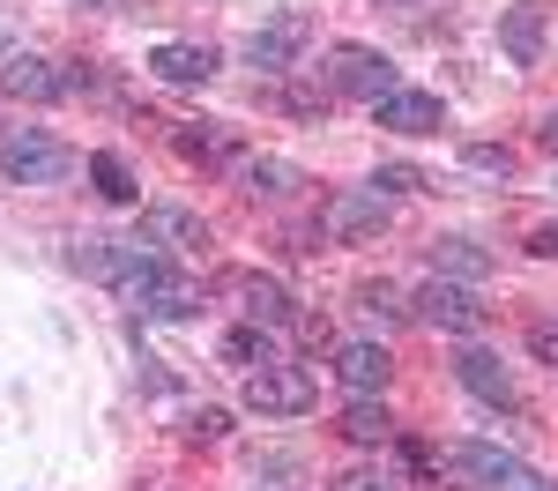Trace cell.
<instances>
[{
  "instance_id": "4316f807",
  "label": "cell",
  "mask_w": 558,
  "mask_h": 491,
  "mask_svg": "<svg viewBox=\"0 0 558 491\" xmlns=\"http://www.w3.org/2000/svg\"><path fill=\"white\" fill-rule=\"evenodd\" d=\"M336 491H395V477H380V469H350V477H336Z\"/></svg>"
},
{
  "instance_id": "8992f818",
  "label": "cell",
  "mask_w": 558,
  "mask_h": 491,
  "mask_svg": "<svg viewBox=\"0 0 558 491\" xmlns=\"http://www.w3.org/2000/svg\"><path fill=\"white\" fill-rule=\"evenodd\" d=\"M410 312H417L425 328H439V335H484V320H492L484 291H476V283H454V275H432Z\"/></svg>"
},
{
  "instance_id": "e0dca14e",
  "label": "cell",
  "mask_w": 558,
  "mask_h": 491,
  "mask_svg": "<svg viewBox=\"0 0 558 491\" xmlns=\"http://www.w3.org/2000/svg\"><path fill=\"white\" fill-rule=\"evenodd\" d=\"M499 45H507L514 67H536V60H544V8H536V0H514V8L499 15Z\"/></svg>"
},
{
  "instance_id": "ba28073f",
  "label": "cell",
  "mask_w": 558,
  "mask_h": 491,
  "mask_svg": "<svg viewBox=\"0 0 558 491\" xmlns=\"http://www.w3.org/2000/svg\"><path fill=\"white\" fill-rule=\"evenodd\" d=\"M305 45H313V15H299V8H291V15H268L254 38L239 45V52H246V67H260V75H291Z\"/></svg>"
},
{
  "instance_id": "7a4b0ae2",
  "label": "cell",
  "mask_w": 558,
  "mask_h": 491,
  "mask_svg": "<svg viewBox=\"0 0 558 491\" xmlns=\"http://www.w3.org/2000/svg\"><path fill=\"white\" fill-rule=\"evenodd\" d=\"M447 469H454L470 491H551V477H536L521 454H507V446H484V440H462L454 454H447Z\"/></svg>"
},
{
  "instance_id": "7402d4cb",
  "label": "cell",
  "mask_w": 558,
  "mask_h": 491,
  "mask_svg": "<svg viewBox=\"0 0 558 491\" xmlns=\"http://www.w3.org/2000/svg\"><path fill=\"white\" fill-rule=\"evenodd\" d=\"M223 357H231V365H246V372L276 365V357H268V328H254V320H246V328H231V335H223Z\"/></svg>"
},
{
  "instance_id": "44dd1931",
  "label": "cell",
  "mask_w": 558,
  "mask_h": 491,
  "mask_svg": "<svg viewBox=\"0 0 558 491\" xmlns=\"http://www.w3.org/2000/svg\"><path fill=\"white\" fill-rule=\"evenodd\" d=\"M89 186H97L105 201H142V186H134V164L120 157V149H97V157H89Z\"/></svg>"
},
{
  "instance_id": "d6986e66",
  "label": "cell",
  "mask_w": 558,
  "mask_h": 491,
  "mask_svg": "<svg viewBox=\"0 0 558 491\" xmlns=\"http://www.w3.org/2000/svg\"><path fill=\"white\" fill-rule=\"evenodd\" d=\"M425 261H432V275H454V283H484L492 275V254L476 238H432Z\"/></svg>"
},
{
  "instance_id": "6da1fadb",
  "label": "cell",
  "mask_w": 558,
  "mask_h": 491,
  "mask_svg": "<svg viewBox=\"0 0 558 491\" xmlns=\"http://www.w3.org/2000/svg\"><path fill=\"white\" fill-rule=\"evenodd\" d=\"M120 298H128L142 320H186V312L202 306V291H194V283H186L165 254H149V261L134 268L128 283H120Z\"/></svg>"
},
{
  "instance_id": "603a6c76",
  "label": "cell",
  "mask_w": 558,
  "mask_h": 491,
  "mask_svg": "<svg viewBox=\"0 0 558 491\" xmlns=\"http://www.w3.org/2000/svg\"><path fill=\"white\" fill-rule=\"evenodd\" d=\"M462 164H470V172H514V149H499V142H470V149H462Z\"/></svg>"
},
{
  "instance_id": "9a60e30c",
  "label": "cell",
  "mask_w": 558,
  "mask_h": 491,
  "mask_svg": "<svg viewBox=\"0 0 558 491\" xmlns=\"http://www.w3.org/2000/svg\"><path fill=\"white\" fill-rule=\"evenodd\" d=\"M454 380H462L476 402H492V409H514V402H521V395H514V372H507L492 351H476V343L454 357Z\"/></svg>"
},
{
  "instance_id": "484cf974",
  "label": "cell",
  "mask_w": 558,
  "mask_h": 491,
  "mask_svg": "<svg viewBox=\"0 0 558 491\" xmlns=\"http://www.w3.org/2000/svg\"><path fill=\"white\" fill-rule=\"evenodd\" d=\"M357 306L373 312V320H402V312H410V306H402V298H395V291H365Z\"/></svg>"
},
{
  "instance_id": "3957f363",
  "label": "cell",
  "mask_w": 558,
  "mask_h": 491,
  "mask_svg": "<svg viewBox=\"0 0 558 491\" xmlns=\"http://www.w3.org/2000/svg\"><path fill=\"white\" fill-rule=\"evenodd\" d=\"M320 89L328 97H357V105H380L387 89H395V60L373 52V45H336L320 60Z\"/></svg>"
},
{
  "instance_id": "9c48e42d",
  "label": "cell",
  "mask_w": 558,
  "mask_h": 491,
  "mask_svg": "<svg viewBox=\"0 0 558 491\" xmlns=\"http://www.w3.org/2000/svg\"><path fill=\"white\" fill-rule=\"evenodd\" d=\"M142 261H149L142 238H75V246H68V268H75V275H97V283H128Z\"/></svg>"
},
{
  "instance_id": "2e32d148",
  "label": "cell",
  "mask_w": 558,
  "mask_h": 491,
  "mask_svg": "<svg viewBox=\"0 0 558 491\" xmlns=\"http://www.w3.org/2000/svg\"><path fill=\"white\" fill-rule=\"evenodd\" d=\"M149 75H157V83H179V89H202L216 75V45H179V38H165L157 52H149Z\"/></svg>"
},
{
  "instance_id": "30bf717a",
  "label": "cell",
  "mask_w": 558,
  "mask_h": 491,
  "mask_svg": "<svg viewBox=\"0 0 558 491\" xmlns=\"http://www.w3.org/2000/svg\"><path fill=\"white\" fill-rule=\"evenodd\" d=\"M142 246H149V254H202V246H209V223L194 217V209L157 201V209H142Z\"/></svg>"
},
{
  "instance_id": "f1b7e54d",
  "label": "cell",
  "mask_w": 558,
  "mask_h": 491,
  "mask_svg": "<svg viewBox=\"0 0 558 491\" xmlns=\"http://www.w3.org/2000/svg\"><path fill=\"white\" fill-rule=\"evenodd\" d=\"M223 432H231V417H223V409H202V417H194V440H223Z\"/></svg>"
},
{
  "instance_id": "ac0fdd59",
  "label": "cell",
  "mask_w": 558,
  "mask_h": 491,
  "mask_svg": "<svg viewBox=\"0 0 558 491\" xmlns=\"http://www.w3.org/2000/svg\"><path fill=\"white\" fill-rule=\"evenodd\" d=\"M336 432H343L350 446H387V440H402V432H395V417H387V402H380V395H350V409L336 417Z\"/></svg>"
},
{
  "instance_id": "f546056e",
  "label": "cell",
  "mask_w": 558,
  "mask_h": 491,
  "mask_svg": "<svg viewBox=\"0 0 558 491\" xmlns=\"http://www.w3.org/2000/svg\"><path fill=\"white\" fill-rule=\"evenodd\" d=\"M529 254H536V261H558V223H544V231H529Z\"/></svg>"
},
{
  "instance_id": "d4e9b609",
  "label": "cell",
  "mask_w": 558,
  "mask_h": 491,
  "mask_svg": "<svg viewBox=\"0 0 558 491\" xmlns=\"http://www.w3.org/2000/svg\"><path fill=\"white\" fill-rule=\"evenodd\" d=\"M529 351L544 357V365H558V320H536V328H529Z\"/></svg>"
},
{
  "instance_id": "4dcf8cb0",
  "label": "cell",
  "mask_w": 558,
  "mask_h": 491,
  "mask_svg": "<svg viewBox=\"0 0 558 491\" xmlns=\"http://www.w3.org/2000/svg\"><path fill=\"white\" fill-rule=\"evenodd\" d=\"M536 134H544V149H551V157H558V105H551V112H544V127H536Z\"/></svg>"
},
{
  "instance_id": "5bb4252c",
  "label": "cell",
  "mask_w": 558,
  "mask_h": 491,
  "mask_svg": "<svg viewBox=\"0 0 558 491\" xmlns=\"http://www.w3.org/2000/svg\"><path fill=\"white\" fill-rule=\"evenodd\" d=\"M0 89L23 105H52V97H68V75L38 52H0Z\"/></svg>"
},
{
  "instance_id": "ffe728a7",
  "label": "cell",
  "mask_w": 558,
  "mask_h": 491,
  "mask_svg": "<svg viewBox=\"0 0 558 491\" xmlns=\"http://www.w3.org/2000/svg\"><path fill=\"white\" fill-rule=\"evenodd\" d=\"M239 186H246L254 201H283V194H299L305 179H299V164H283V157H246V164H239Z\"/></svg>"
},
{
  "instance_id": "83f0119b",
  "label": "cell",
  "mask_w": 558,
  "mask_h": 491,
  "mask_svg": "<svg viewBox=\"0 0 558 491\" xmlns=\"http://www.w3.org/2000/svg\"><path fill=\"white\" fill-rule=\"evenodd\" d=\"M380 186H387V194H417V186H425V172H410V164H387Z\"/></svg>"
},
{
  "instance_id": "5b68a950",
  "label": "cell",
  "mask_w": 558,
  "mask_h": 491,
  "mask_svg": "<svg viewBox=\"0 0 558 491\" xmlns=\"http://www.w3.org/2000/svg\"><path fill=\"white\" fill-rule=\"evenodd\" d=\"M68 172H75V149L52 142V134H38V127L0 142V179H8V186H60Z\"/></svg>"
},
{
  "instance_id": "cb8c5ba5",
  "label": "cell",
  "mask_w": 558,
  "mask_h": 491,
  "mask_svg": "<svg viewBox=\"0 0 558 491\" xmlns=\"http://www.w3.org/2000/svg\"><path fill=\"white\" fill-rule=\"evenodd\" d=\"M179 157H202V164H216V157H231V142H223V134H179Z\"/></svg>"
},
{
  "instance_id": "52a82bcc",
  "label": "cell",
  "mask_w": 558,
  "mask_h": 491,
  "mask_svg": "<svg viewBox=\"0 0 558 491\" xmlns=\"http://www.w3.org/2000/svg\"><path fill=\"white\" fill-rule=\"evenodd\" d=\"M313 395H320L313 365H283V357H276V365L246 372V409H260V417H305Z\"/></svg>"
},
{
  "instance_id": "277c9868",
  "label": "cell",
  "mask_w": 558,
  "mask_h": 491,
  "mask_svg": "<svg viewBox=\"0 0 558 491\" xmlns=\"http://www.w3.org/2000/svg\"><path fill=\"white\" fill-rule=\"evenodd\" d=\"M387 223H395V194H387L380 179H365V186H343L328 209H320V231L336 238V246H357V238H380Z\"/></svg>"
},
{
  "instance_id": "4fadbf2b",
  "label": "cell",
  "mask_w": 558,
  "mask_h": 491,
  "mask_svg": "<svg viewBox=\"0 0 558 491\" xmlns=\"http://www.w3.org/2000/svg\"><path fill=\"white\" fill-rule=\"evenodd\" d=\"M231 298H239V312H246L254 328H291V320H299V298H291L276 275H254V268L231 275Z\"/></svg>"
},
{
  "instance_id": "8fae6325",
  "label": "cell",
  "mask_w": 558,
  "mask_h": 491,
  "mask_svg": "<svg viewBox=\"0 0 558 491\" xmlns=\"http://www.w3.org/2000/svg\"><path fill=\"white\" fill-rule=\"evenodd\" d=\"M373 120H380L387 134H439L447 127V105H439V97H432V89H387L380 105H373Z\"/></svg>"
},
{
  "instance_id": "7c38bea8",
  "label": "cell",
  "mask_w": 558,
  "mask_h": 491,
  "mask_svg": "<svg viewBox=\"0 0 558 491\" xmlns=\"http://www.w3.org/2000/svg\"><path fill=\"white\" fill-rule=\"evenodd\" d=\"M328 372L343 380L350 395H387V380H395V357H387V343H336Z\"/></svg>"
}]
</instances>
